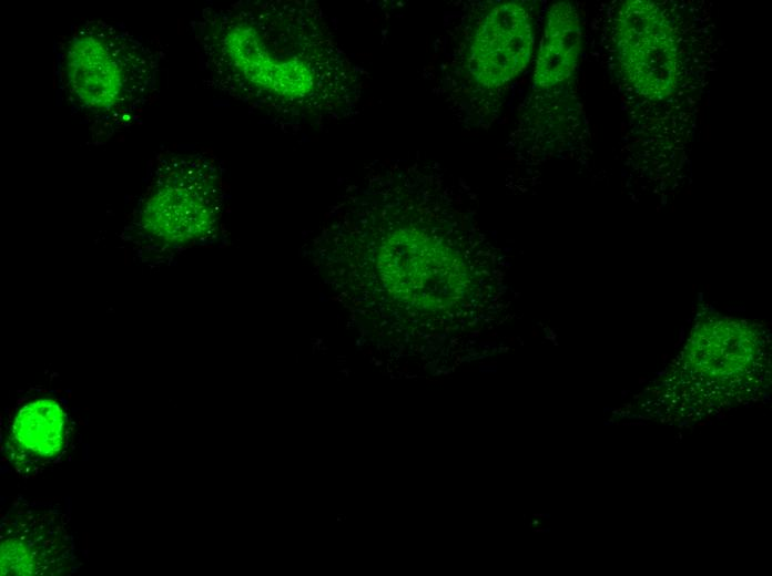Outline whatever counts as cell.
I'll use <instances>...</instances> for the list:
<instances>
[{
	"instance_id": "obj_4",
	"label": "cell",
	"mask_w": 772,
	"mask_h": 576,
	"mask_svg": "<svg viewBox=\"0 0 772 576\" xmlns=\"http://www.w3.org/2000/svg\"><path fill=\"white\" fill-rule=\"evenodd\" d=\"M226 187L215 157L191 150H165L148 168L121 230V241L141 263L158 265L219 238Z\"/></svg>"
},
{
	"instance_id": "obj_2",
	"label": "cell",
	"mask_w": 772,
	"mask_h": 576,
	"mask_svg": "<svg viewBox=\"0 0 772 576\" xmlns=\"http://www.w3.org/2000/svg\"><path fill=\"white\" fill-rule=\"evenodd\" d=\"M161 62L154 41L121 23H74L54 47L57 100L94 143H105L141 120L158 93Z\"/></svg>"
},
{
	"instance_id": "obj_5",
	"label": "cell",
	"mask_w": 772,
	"mask_h": 576,
	"mask_svg": "<svg viewBox=\"0 0 772 576\" xmlns=\"http://www.w3.org/2000/svg\"><path fill=\"white\" fill-rule=\"evenodd\" d=\"M453 31L443 71L449 102L463 120L489 122L531 60V13L520 1L477 2Z\"/></svg>"
},
{
	"instance_id": "obj_6",
	"label": "cell",
	"mask_w": 772,
	"mask_h": 576,
	"mask_svg": "<svg viewBox=\"0 0 772 576\" xmlns=\"http://www.w3.org/2000/svg\"><path fill=\"white\" fill-rule=\"evenodd\" d=\"M614 43L622 79L637 94L658 101L674 92L679 41L660 6L649 0L622 2L614 23Z\"/></svg>"
},
{
	"instance_id": "obj_3",
	"label": "cell",
	"mask_w": 772,
	"mask_h": 576,
	"mask_svg": "<svg viewBox=\"0 0 772 576\" xmlns=\"http://www.w3.org/2000/svg\"><path fill=\"white\" fill-rule=\"evenodd\" d=\"M315 236L359 246L386 297L408 310L444 309L468 286L459 250L397 196L384 198L366 216L339 200Z\"/></svg>"
},
{
	"instance_id": "obj_8",
	"label": "cell",
	"mask_w": 772,
	"mask_h": 576,
	"mask_svg": "<svg viewBox=\"0 0 772 576\" xmlns=\"http://www.w3.org/2000/svg\"><path fill=\"white\" fill-rule=\"evenodd\" d=\"M581 52V24L577 9L567 1L553 3L546 16L532 84L548 91L566 83L576 72Z\"/></svg>"
},
{
	"instance_id": "obj_1",
	"label": "cell",
	"mask_w": 772,
	"mask_h": 576,
	"mask_svg": "<svg viewBox=\"0 0 772 576\" xmlns=\"http://www.w3.org/2000/svg\"><path fill=\"white\" fill-rule=\"evenodd\" d=\"M191 28L207 83L250 109L298 125L328 124L357 109L362 75L315 3L206 7Z\"/></svg>"
},
{
	"instance_id": "obj_7",
	"label": "cell",
	"mask_w": 772,
	"mask_h": 576,
	"mask_svg": "<svg viewBox=\"0 0 772 576\" xmlns=\"http://www.w3.org/2000/svg\"><path fill=\"white\" fill-rule=\"evenodd\" d=\"M68 415L58 400L37 398L23 403L13 418L8 452L20 474H37L60 459L69 439Z\"/></svg>"
}]
</instances>
